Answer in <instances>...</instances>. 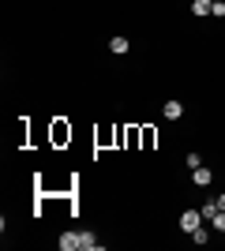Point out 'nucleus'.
Listing matches in <instances>:
<instances>
[{
    "mask_svg": "<svg viewBox=\"0 0 225 251\" xmlns=\"http://www.w3.org/2000/svg\"><path fill=\"white\" fill-rule=\"evenodd\" d=\"M203 210H184V214H180V232H188V236H192V232L195 229H199V225H203Z\"/></svg>",
    "mask_w": 225,
    "mask_h": 251,
    "instance_id": "obj_1",
    "label": "nucleus"
},
{
    "mask_svg": "<svg viewBox=\"0 0 225 251\" xmlns=\"http://www.w3.org/2000/svg\"><path fill=\"white\" fill-rule=\"evenodd\" d=\"M210 236H214V229H210V221H203V225L192 232V244H199V248H203V244H210Z\"/></svg>",
    "mask_w": 225,
    "mask_h": 251,
    "instance_id": "obj_2",
    "label": "nucleus"
},
{
    "mask_svg": "<svg viewBox=\"0 0 225 251\" xmlns=\"http://www.w3.org/2000/svg\"><path fill=\"white\" fill-rule=\"evenodd\" d=\"M161 113H165V120H180V116H184V105L173 98V101H165V109H161Z\"/></svg>",
    "mask_w": 225,
    "mask_h": 251,
    "instance_id": "obj_3",
    "label": "nucleus"
},
{
    "mask_svg": "<svg viewBox=\"0 0 225 251\" xmlns=\"http://www.w3.org/2000/svg\"><path fill=\"white\" fill-rule=\"evenodd\" d=\"M192 184H199V188H206V184H210V169H206V165L192 169Z\"/></svg>",
    "mask_w": 225,
    "mask_h": 251,
    "instance_id": "obj_4",
    "label": "nucleus"
},
{
    "mask_svg": "<svg viewBox=\"0 0 225 251\" xmlns=\"http://www.w3.org/2000/svg\"><path fill=\"white\" fill-rule=\"evenodd\" d=\"M56 244H60V251H75V248H79V232H64Z\"/></svg>",
    "mask_w": 225,
    "mask_h": 251,
    "instance_id": "obj_5",
    "label": "nucleus"
},
{
    "mask_svg": "<svg viewBox=\"0 0 225 251\" xmlns=\"http://www.w3.org/2000/svg\"><path fill=\"white\" fill-rule=\"evenodd\" d=\"M192 15H214V4L210 0H192Z\"/></svg>",
    "mask_w": 225,
    "mask_h": 251,
    "instance_id": "obj_6",
    "label": "nucleus"
},
{
    "mask_svg": "<svg viewBox=\"0 0 225 251\" xmlns=\"http://www.w3.org/2000/svg\"><path fill=\"white\" fill-rule=\"evenodd\" d=\"M79 248L83 251H98V236L94 232H79Z\"/></svg>",
    "mask_w": 225,
    "mask_h": 251,
    "instance_id": "obj_7",
    "label": "nucleus"
},
{
    "mask_svg": "<svg viewBox=\"0 0 225 251\" xmlns=\"http://www.w3.org/2000/svg\"><path fill=\"white\" fill-rule=\"evenodd\" d=\"M109 49L117 52V56H124V52H128V38H120V34H117V38H109Z\"/></svg>",
    "mask_w": 225,
    "mask_h": 251,
    "instance_id": "obj_8",
    "label": "nucleus"
},
{
    "mask_svg": "<svg viewBox=\"0 0 225 251\" xmlns=\"http://www.w3.org/2000/svg\"><path fill=\"white\" fill-rule=\"evenodd\" d=\"M210 229H214V232H225V210H218L214 218H210Z\"/></svg>",
    "mask_w": 225,
    "mask_h": 251,
    "instance_id": "obj_9",
    "label": "nucleus"
},
{
    "mask_svg": "<svg viewBox=\"0 0 225 251\" xmlns=\"http://www.w3.org/2000/svg\"><path fill=\"white\" fill-rule=\"evenodd\" d=\"M214 214H218V199H206V202H203V218L210 221Z\"/></svg>",
    "mask_w": 225,
    "mask_h": 251,
    "instance_id": "obj_10",
    "label": "nucleus"
},
{
    "mask_svg": "<svg viewBox=\"0 0 225 251\" xmlns=\"http://www.w3.org/2000/svg\"><path fill=\"white\" fill-rule=\"evenodd\" d=\"M199 165H203V157L195 154V150H188V169H199Z\"/></svg>",
    "mask_w": 225,
    "mask_h": 251,
    "instance_id": "obj_11",
    "label": "nucleus"
},
{
    "mask_svg": "<svg viewBox=\"0 0 225 251\" xmlns=\"http://www.w3.org/2000/svg\"><path fill=\"white\" fill-rule=\"evenodd\" d=\"M210 4H214V15L222 19V15H225V0H210Z\"/></svg>",
    "mask_w": 225,
    "mask_h": 251,
    "instance_id": "obj_12",
    "label": "nucleus"
},
{
    "mask_svg": "<svg viewBox=\"0 0 225 251\" xmlns=\"http://www.w3.org/2000/svg\"><path fill=\"white\" fill-rule=\"evenodd\" d=\"M218 210H225V195H218Z\"/></svg>",
    "mask_w": 225,
    "mask_h": 251,
    "instance_id": "obj_13",
    "label": "nucleus"
}]
</instances>
